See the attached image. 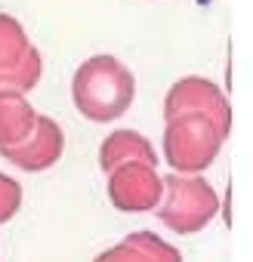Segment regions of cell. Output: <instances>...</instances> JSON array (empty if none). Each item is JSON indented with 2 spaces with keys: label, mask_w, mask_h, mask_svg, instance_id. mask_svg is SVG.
<instances>
[{
  "label": "cell",
  "mask_w": 253,
  "mask_h": 262,
  "mask_svg": "<svg viewBox=\"0 0 253 262\" xmlns=\"http://www.w3.org/2000/svg\"><path fill=\"white\" fill-rule=\"evenodd\" d=\"M71 99L80 117L93 123H111L136 99V77L120 59L102 53L87 59L71 77Z\"/></svg>",
  "instance_id": "1"
},
{
  "label": "cell",
  "mask_w": 253,
  "mask_h": 262,
  "mask_svg": "<svg viewBox=\"0 0 253 262\" xmlns=\"http://www.w3.org/2000/svg\"><path fill=\"white\" fill-rule=\"evenodd\" d=\"M225 129L207 114H179L164 120V161L176 173L207 170L225 142Z\"/></svg>",
  "instance_id": "2"
},
{
  "label": "cell",
  "mask_w": 253,
  "mask_h": 262,
  "mask_svg": "<svg viewBox=\"0 0 253 262\" xmlns=\"http://www.w3.org/2000/svg\"><path fill=\"white\" fill-rule=\"evenodd\" d=\"M164 191L167 198H161L155 210H158V219L176 234H198L219 213L216 188L198 173L164 176Z\"/></svg>",
  "instance_id": "3"
},
{
  "label": "cell",
  "mask_w": 253,
  "mask_h": 262,
  "mask_svg": "<svg viewBox=\"0 0 253 262\" xmlns=\"http://www.w3.org/2000/svg\"><path fill=\"white\" fill-rule=\"evenodd\" d=\"M164 198V179L152 164L126 161L108 173V201L120 213H145L155 210Z\"/></svg>",
  "instance_id": "4"
},
{
  "label": "cell",
  "mask_w": 253,
  "mask_h": 262,
  "mask_svg": "<svg viewBox=\"0 0 253 262\" xmlns=\"http://www.w3.org/2000/svg\"><path fill=\"white\" fill-rule=\"evenodd\" d=\"M179 114H207L213 117L225 133L231 129V108H228V99L225 93L210 80V77H198V74H188V77H179L167 99H164V120L170 117H179Z\"/></svg>",
  "instance_id": "5"
},
{
  "label": "cell",
  "mask_w": 253,
  "mask_h": 262,
  "mask_svg": "<svg viewBox=\"0 0 253 262\" xmlns=\"http://www.w3.org/2000/svg\"><path fill=\"white\" fill-rule=\"evenodd\" d=\"M62 151H65L62 126L53 117L37 114L34 129L28 133V139H22L19 145H10V148H0V158H7L13 167H19L25 173H44V170L59 164Z\"/></svg>",
  "instance_id": "6"
},
{
  "label": "cell",
  "mask_w": 253,
  "mask_h": 262,
  "mask_svg": "<svg viewBox=\"0 0 253 262\" xmlns=\"http://www.w3.org/2000/svg\"><path fill=\"white\" fill-rule=\"evenodd\" d=\"M93 262H182V256L155 231H133L120 244L102 250Z\"/></svg>",
  "instance_id": "7"
},
{
  "label": "cell",
  "mask_w": 253,
  "mask_h": 262,
  "mask_svg": "<svg viewBox=\"0 0 253 262\" xmlns=\"http://www.w3.org/2000/svg\"><path fill=\"white\" fill-rule=\"evenodd\" d=\"M126 161H142V164L158 167L161 158L155 155V148H152V142L145 136L133 133V129H114L99 148V167L105 173H111L114 167H120Z\"/></svg>",
  "instance_id": "8"
},
{
  "label": "cell",
  "mask_w": 253,
  "mask_h": 262,
  "mask_svg": "<svg viewBox=\"0 0 253 262\" xmlns=\"http://www.w3.org/2000/svg\"><path fill=\"white\" fill-rule=\"evenodd\" d=\"M34 120H37V111L31 108L25 93L0 90V148H10L28 139Z\"/></svg>",
  "instance_id": "9"
},
{
  "label": "cell",
  "mask_w": 253,
  "mask_h": 262,
  "mask_svg": "<svg viewBox=\"0 0 253 262\" xmlns=\"http://www.w3.org/2000/svg\"><path fill=\"white\" fill-rule=\"evenodd\" d=\"M31 47H34V43L28 40L22 22L13 19V16H7V13H0V71L19 65V62L28 56Z\"/></svg>",
  "instance_id": "10"
},
{
  "label": "cell",
  "mask_w": 253,
  "mask_h": 262,
  "mask_svg": "<svg viewBox=\"0 0 253 262\" xmlns=\"http://www.w3.org/2000/svg\"><path fill=\"white\" fill-rule=\"evenodd\" d=\"M40 74H44V56L37 47L28 50V56L7 68V71H0V90H13V93H31L37 83H40Z\"/></svg>",
  "instance_id": "11"
},
{
  "label": "cell",
  "mask_w": 253,
  "mask_h": 262,
  "mask_svg": "<svg viewBox=\"0 0 253 262\" xmlns=\"http://www.w3.org/2000/svg\"><path fill=\"white\" fill-rule=\"evenodd\" d=\"M22 207V185L7 176V173H0V225L10 222Z\"/></svg>",
  "instance_id": "12"
}]
</instances>
